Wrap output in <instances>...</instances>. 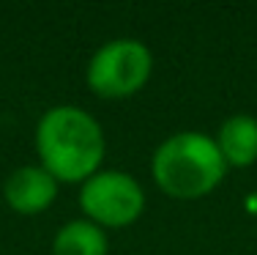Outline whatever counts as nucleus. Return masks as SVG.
<instances>
[{
  "label": "nucleus",
  "instance_id": "nucleus-1",
  "mask_svg": "<svg viewBox=\"0 0 257 255\" xmlns=\"http://www.w3.org/2000/svg\"><path fill=\"white\" fill-rule=\"evenodd\" d=\"M36 154L58 184H82L101 170L107 137L101 124L82 107L58 105L36 124Z\"/></svg>",
  "mask_w": 257,
  "mask_h": 255
},
{
  "label": "nucleus",
  "instance_id": "nucleus-2",
  "mask_svg": "<svg viewBox=\"0 0 257 255\" xmlns=\"http://www.w3.org/2000/svg\"><path fill=\"white\" fill-rule=\"evenodd\" d=\"M151 173L164 195L197 200L222 184L227 162L213 137L203 132H178L154 151Z\"/></svg>",
  "mask_w": 257,
  "mask_h": 255
},
{
  "label": "nucleus",
  "instance_id": "nucleus-3",
  "mask_svg": "<svg viewBox=\"0 0 257 255\" xmlns=\"http://www.w3.org/2000/svg\"><path fill=\"white\" fill-rule=\"evenodd\" d=\"M154 71V55L137 39H112L90 55L85 80L101 99H126L145 88Z\"/></svg>",
  "mask_w": 257,
  "mask_h": 255
},
{
  "label": "nucleus",
  "instance_id": "nucleus-4",
  "mask_svg": "<svg viewBox=\"0 0 257 255\" xmlns=\"http://www.w3.org/2000/svg\"><path fill=\"white\" fill-rule=\"evenodd\" d=\"M79 209L99 228H126L143 214L145 192L134 176L101 167L79 187Z\"/></svg>",
  "mask_w": 257,
  "mask_h": 255
},
{
  "label": "nucleus",
  "instance_id": "nucleus-5",
  "mask_svg": "<svg viewBox=\"0 0 257 255\" xmlns=\"http://www.w3.org/2000/svg\"><path fill=\"white\" fill-rule=\"evenodd\" d=\"M58 179L41 165H22L6 176L3 198L17 214H41L58 198Z\"/></svg>",
  "mask_w": 257,
  "mask_h": 255
},
{
  "label": "nucleus",
  "instance_id": "nucleus-6",
  "mask_svg": "<svg viewBox=\"0 0 257 255\" xmlns=\"http://www.w3.org/2000/svg\"><path fill=\"white\" fill-rule=\"evenodd\" d=\"M216 145L227 167H249L257 162V118L252 115H230L216 132Z\"/></svg>",
  "mask_w": 257,
  "mask_h": 255
},
{
  "label": "nucleus",
  "instance_id": "nucleus-7",
  "mask_svg": "<svg viewBox=\"0 0 257 255\" xmlns=\"http://www.w3.org/2000/svg\"><path fill=\"white\" fill-rule=\"evenodd\" d=\"M107 233L90 220H71L58 228L52 239V255H107Z\"/></svg>",
  "mask_w": 257,
  "mask_h": 255
}]
</instances>
